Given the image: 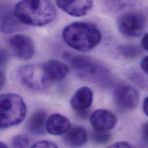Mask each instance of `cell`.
Returning <instances> with one entry per match:
<instances>
[{"mask_svg":"<svg viewBox=\"0 0 148 148\" xmlns=\"http://www.w3.org/2000/svg\"><path fill=\"white\" fill-rule=\"evenodd\" d=\"M14 13L22 24L35 27L50 24L57 14L51 0H21L15 5Z\"/></svg>","mask_w":148,"mask_h":148,"instance_id":"obj_1","label":"cell"},{"mask_svg":"<svg viewBox=\"0 0 148 148\" xmlns=\"http://www.w3.org/2000/svg\"><path fill=\"white\" fill-rule=\"evenodd\" d=\"M64 42L77 51H88L96 47L101 40V34L94 24L77 21L65 27L62 32Z\"/></svg>","mask_w":148,"mask_h":148,"instance_id":"obj_2","label":"cell"},{"mask_svg":"<svg viewBox=\"0 0 148 148\" xmlns=\"http://www.w3.org/2000/svg\"><path fill=\"white\" fill-rule=\"evenodd\" d=\"M0 104L2 129L18 125L25 119L27 107L19 95L14 93L2 94L0 97Z\"/></svg>","mask_w":148,"mask_h":148,"instance_id":"obj_3","label":"cell"},{"mask_svg":"<svg viewBox=\"0 0 148 148\" xmlns=\"http://www.w3.org/2000/svg\"><path fill=\"white\" fill-rule=\"evenodd\" d=\"M65 58L81 78L100 84L108 78V71L88 57L65 54Z\"/></svg>","mask_w":148,"mask_h":148,"instance_id":"obj_4","label":"cell"},{"mask_svg":"<svg viewBox=\"0 0 148 148\" xmlns=\"http://www.w3.org/2000/svg\"><path fill=\"white\" fill-rule=\"evenodd\" d=\"M21 82L29 89L41 91L52 82L46 74L43 64H29L21 66L18 71Z\"/></svg>","mask_w":148,"mask_h":148,"instance_id":"obj_5","label":"cell"},{"mask_svg":"<svg viewBox=\"0 0 148 148\" xmlns=\"http://www.w3.org/2000/svg\"><path fill=\"white\" fill-rule=\"evenodd\" d=\"M117 25L120 32L123 35L132 38L138 37L145 28L146 18L141 12H128L119 17Z\"/></svg>","mask_w":148,"mask_h":148,"instance_id":"obj_6","label":"cell"},{"mask_svg":"<svg viewBox=\"0 0 148 148\" xmlns=\"http://www.w3.org/2000/svg\"><path fill=\"white\" fill-rule=\"evenodd\" d=\"M114 98L116 106L122 110H131L138 105L140 95L133 86L123 85L118 86L114 93Z\"/></svg>","mask_w":148,"mask_h":148,"instance_id":"obj_7","label":"cell"},{"mask_svg":"<svg viewBox=\"0 0 148 148\" xmlns=\"http://www.w3.org/2000/svg\"><path fill=\"white\" fill-rule=\"evenodd\" d=\"M9 44L16 56L23 60L31 59L35 52L32 40L28 36L16 34L12 36L8 40Z\"/></svg>","mask_w":148,"mask_h":148,"instance_id":"obj_8","label":"cell"},{"mask_svg":"<svg viewBox=\"0 0 148 148\" xmlns=\"http://www.w3.org/2000/svg\"><path fill=\"white\" fill-rule=\"evenodd\" d=\"M57 6L67 14L74 17L86 15L93 6V0H56Z\"/></svg>","mask_w":148,"mask_h":148,"instance_id":"obj_9","label":"cell"},{"mask_svg":"<svg viewBox=\"0 0 148 148\" xmlns=\"http://www.w3.org/2000/svg\"><path fill=\"white\" fill-rule=\"evenodd\" d=\"M117 117L111 111L100 109L95 111L90 117V122L95 130H107L112 129L117 123Z\"/></svg>","mask_w":148,"mask_h":148,"instance_id":"obj_10","label":"cell"},{"mask_svg":"<svg viewBox=\"0 0 148 148\" xmlns=\"http://www.w3.org/2000/svg\"><path fill=\"white\" fill-rule=\"evenodd\" d=\"M93 93L88 86H82L74 93L71 99L70 104L72 108L79 112L88 110L93 102Z\"/></svg>","mask_w":148,"mask_h":148,"instance_id":"obj_11","label":"cell"},{"mask_svg":"<svg viewBox=\"0 0 148 148\" xmlns=\"http://www.w3.org/2000/svg\"><path fill=\"white\" fill-rule=\"evenodd\" d=\"M70 128V121L66 116L61 114H53L47 119L46 130L51 135H62L65 134Z\"/></svg>","mask_w":148,"mask_h":148,"instance_id":"obj_12","label":"cell"},{"mask_svg":"<svg viewBox=\"0 0 148 148\" xmlns=\"http://www.w3.org/2000/svg\"><path fill=\"white\" fill-rule=\"evenodd\" d=\"M43 65L46 74L51 82L61 80L69 73L68 65L58 60H51Z\"/></svg>","mask_w":148,"mask_h":148,"instance_id":"obj_13","label":"cell"},{"mask_svg":"<svg viewBox=\"0 0 148 148\" xmlns=\"http://www.w3.org/2000/svg\"><path fill=\"white\" fill-rule=\"evenodd\" d=\"M47 121V113L43 110L35 112L29 118L27 124L28 131L32 134L40 136L45 133Z\"/></svg>","mask_w":148,"mask_h":148,"instance_id":"obj_14","label":"cell"},{"mask_svg":"<svg viewBox=\"0 0 148 148\" xmlns=\"http://www.w3.org/2000/svg\"><path fill=\"white\" fill-rule=\"evenodd\" d=\"M21 23L17 18L14 12L1 8V31L2 33L11 34L21 29Z\"/></svg>","mask_w":148,"mask_h":148,"instance_id":"obj_15","label":"cell"},{"mask_svg":"<svg viewBox=\"0 0 148 148\" xmlns=\"http://www.w3.org/2000/svg\"><path fill=\"white\" fill-rule=\"evenodd\" d=\"M88 139V133L82 126H75L70 129L64 136L65 143L71 147L83 146L86 143Z\"/></svg>","mask_w":148,"mask_h":148,"instance_id":"obj_16","label":"cell"},{"mask_svg":"<svg viewBox=\"0 0 148 148\" xmlns=\"http://www.w3.org/2000/svg\"><path fill=\"white\" fill-rule=\"evenodd\" d=\"M118 51L124 58L134 59L140 56L141 50L138 47L133 45H122L118 47Z\"/></svg>","mask_w":148,"mask_h":148,"instance_id":"obj_17","label":"cell"},{"mask_svg":"<svg viewBox=\"0 0 148 148\" xmlns=\"http://www.w3.org/2000/svg\"><path fill=\"white\" fill-rule=\"evenodd\" d=\"M106 7L112 12H118L130 6L134 0H104Z\"/></svg>","mask_w":148,"mask_h":148,"instance_id":"obj_18","label":"cell"},{"mask_svg":"<svg viewBox=\"0 0 148 148\" xmlns=\"http://www.w3.org/2000/svg\"><path fill=\"white\" fill-rule=\"evenodd\" d=\"M93 143L97 145H104L108 143L111 138V135L107 130H95L91 134Z\"/></svg>","mask_w":148,"mask_h":148,"instance_id":"obj_19","label":"cell"},{"mask_svg":"<svg viewBox=\"0 0 148 148\" xmlns=\"http://www.w3.org/2000/svg\"><path fill=\"white\" fill-rule=\"evenodd\" d=\"M30 144V140L25 135H17L12 140V145L14 148H27Z\"/></svg>","mask_w":148,"mask_h":148,"instance_id":"obj_20","label":"cell"},{"mask_svg":"<svg viewBox=\"0 0 148 148\" xmlns=\"http://www.w3.org/2000/svg\"><path fill=\"white\" fill-rule=\"evenodd\" d=\"M32 148H58V146L49 141H40L32 146Z\"/></svg>","mask_w":148,"mask_h":148,"instance_id":"obj_21","label":"cell"},{"mask_svg":"<svg viewBox=\"0 0 148 148\" xmlns=\"http://www.w3.org/2000/svg\"><path fill=\"white\" fill-rule=\"evenodd\" d=\"M109 147L111 148H132V145L126 141H121L115 143L112 145H111Z\"/></svg>","mask_w":148,"mask_h":148,"instance_id":"obj_22","label":"cell"},{"mask_svg":"<svg viewBox=\"0 0 148 148\" xmlns=\"http://www.w3.org/2000/svg\"><path fill=\"white\" fill-rule=\"evenodd\" d=\"M142 135L144 140L148 143V121L145 122L143 126Z\"/></svg>","mask_w":148,"mask_h":148,"instance_id":"obj_23","label":"cell"},{"mask_svg":"<svg viewBox=\"0 0 148 148\" xmlns=\"http://www.w3.org/2000/svg\"><path fill=\"white\" fill-rule=\"evenodd\" d=\"M141 67L143 71L148 75V56L144 57L141 62Z\"/></svg>","mask_w":148,"mask_h":148,"instance_id":"obj_24","label":"cell"},{"mask_svg":"<svg viewBox=\"0 0 148 148\" xmlns=\"http://www.w3.org/2000/svg\"><path fill=\"white\" fill-rule=\"evenodd\" d=\"M141 46L146 51H148V33L145 34L141 40Z\"/></svg>","mask_w":148,"mask_h":148,"instance_id":"obj_25","label":"cell"},{"mask_svg":"<svg viewBox=\"0 0 148 148\" xmlns=\"http://www.w3.org/2000/svg\"><path fill=\"white\" fill-rule=\"evenodd\" d=\"M1 66H3L5 64H6V61H8V56L6 54V53L3 51V50L1 51Z\"/></svg>","mask_w":148,"mask_h":148,"instance_id":"obj_26","label":"cell"},{"mask_svg":"<svg viewBox=\"0 0 148 148\" xmlns=\"http://www.w3.org/2000/svg\"><path fill=\"white\" fill-rule=\"evenodd\" d=\"M143 111L145 114V115H147L148 116V96H147L144 100Z\"/></svg>","mask_w":148,"mask_h":148,"instance_id":"obj_27","label":"cell"},{"mask_svg":"<svg viewBox=\"0 0 148 148\" xmlns=\"http://www.w3.org/2000/svg\"><path fill=\"white\" fill-rule=\"evenodd\" d=\"M4 82H5V76L3 75V73L1 72V88L3 86Z\"/></svg>","mask_w":148,"mask_h":148,"instance_id":"obj_28","label":"cell"},{"mask_svg":"<svg viewBox=\"0 0 148 148\" xmlns=\"http://www.w3.org/2000/svg\"><path fill=\"white\" fill-rule=\"evenodd\" d=\"M1 148H7V146L5 145V144H3V143H1Z\"/></svg>","mask_w":148,"mask_h":148,"instance_id":"obj_29","label":"cell"},{"mask_svg":"<svg viewBox=\"0 0 148 148\" xmlns=\"http://www.w3.org/2000/svg\"><path fill=\"white\" fill-rule=\"evenodd\" d=\"M147 13H148V10H147Z\"/></svg>","mask_w":148,"mask_h":148,"instance_id":"obj_30","label":"cell"}]
</instances>
